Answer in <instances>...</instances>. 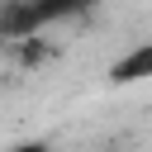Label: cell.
<instances>
[{
    "mask_svg": "<svg viewBox=\"0 0 152 152\" xmlns=\"http://www.w3.org/2000/svg\"><path fill=\"white\" fill-rule=\"evenodd\" d=\"M0 152H52V142H43V138H24V142H10V147H0Z\"/></svg>",
    "mask_w": 152,
    "mask_h": 152,
    "instance_id": "obj_4",
    "label": "cell"
},
{
    "mask_svg": "<svg viewBox=\"0 0 152 152\" xmlns=\"http://www.w3.org/2000/svg\"><path fill=\"white\" fill-rule=\"evenodd\" d=\"M14 43H19V62H24V66H38V62H48V43H43V33L14 38Z\"/></svg>",
    "mask_w": 152,
    "mask_h": 152,
    "instance_id": "obj_3",
    "label": "cell"
},
{
    "mask_svg": "<svg viewBox=\"0 0 152 152\" xmlns=\"http://www.w3.org/2000/svg\"><path fill=\"white\" fill-rule=\"evenodd\" d=\"M95 0H10V10L0 19V33L5 38H28V33H43L62 19H76Z\"/></svg>",
    "mask_w": 152,
    "mask_h": 152,
    "instance_id": "obj_1",
    "label": "cell"
},
{
    "mask_svg": "<svg viewBox=\"0 0 152 152\" xmlns=\"http://www.w3.org/2000/svg\"><path fill=\"white\" fill-rule=\"evenodd\" d=\"M142 81H152V38L147 43H133L128 52H119L109 62V86L128 90V86H142Z\"/></svg>",
    "mask_w": 152,
    "mask_h": 152,
    "instance_id": "obj_2",
    "label": "cell"
}]
</instances>
